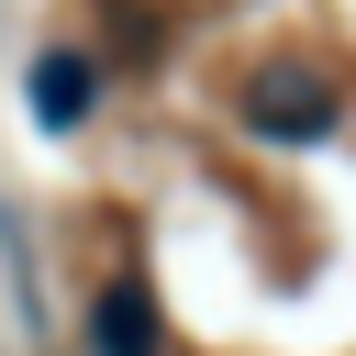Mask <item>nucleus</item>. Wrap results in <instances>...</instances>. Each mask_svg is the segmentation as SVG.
<instances>
[{"mask_svg":"<svg viewBox=\"0 0 356 356\" xmlns=\"http://www.w3.org/2000/svg\"><path fill=\"white\" fill-rule=\"evenodd\" d=\"M245 111H256V134H278V145H323V134H334V89L300 78V67H267V78L245 89Z\"/></svg>","mask_w":356,"mask_h":356,"instance_id":"nucleus-1","label":"nucleus"},{"mask_svg":"<svg viewBox=\"0 0 356 356\" xmlns=\"http://www.w3.org/2000/svg\"><path fill=\"white\" fill-rule=\"evenodd\" d=\"M89 100H100V67H89L78 44L33 56V122H44V134H78V122H89Z\"/></svg>","mask_w":356,"mask_h":356,"instance_id":"nucleus-2","label":"nucleus"},{"mask_svg":"<svg viewBox=\"0 0 356 356\" xmlns=\"http://www.w3.org/2000/svg\"><path fill=\"white\" fill-rule=\"evenodd\" d=\"M89 345H100V356H156V300H145V278H111V289L89 300Z\"/></svg>","mask_w":356,"mask_h":356,"instance_id":"nucleus-3","label":"nucleus"}]
</instances>
